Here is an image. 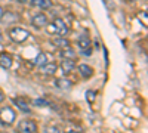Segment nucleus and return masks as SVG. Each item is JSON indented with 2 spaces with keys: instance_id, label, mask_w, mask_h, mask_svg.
Wrapping results in <instances>:
<instances>
[{
  "instance_id": "nucleus-3",
  "label": "nucleus",
  "mask_w": 148,
  "mask_h": 133,
  "mask_svg": "<svg viewBox=\"0 0 148 133\" xmlns=\"http://www.w3.org/2000/svg\"><path fill=\"white\" fill-rule=\"evenodd\" d=\"M19 21V15L15 12H3L0 15V22L5 24V25H12V24H16Z\"/></svg>"
},
{
  "instance_id": "nucleus-13",
  "label": "nucleus",
  "mask_w": 148,
  "mask_h": 133,
  "mask_svg": "<svg viewBox=\"0 0 148 133\" xmlns=\"http://www.w3.org/2000/svg\"><path fill=\"white\" fill-rule=\"evenodd\" d=\"M79 71H80V74H82L83 78H89V77H92V74H93V68L89 67L88 64L79 65Z\"/></svg>"
},
{
  "instance_id": "nucleus-1",
  "label": "nucleus",
  "mask_w": 148,
  "mask_h": 133,
  "mask_svg": "<svg viewBox=\"0 0 148 133\" xmlns=\"http://www.w3.org/2000/svg\"><path fill=\"white\" fill-rule=\"evenodd\" d=\"M16 120V111L10 106L0 108V123L3 126H12Z\"/></svg>"
},
{
  "instance_id": "nucleus-8",
  "label": "nucleus",
  "mask_w": 148,
  "mask_h": 133,
  "mask_svg": "<svg viewBox=\"0 0 148 133\" xmlns=\"http://www.w3.org/2000/svg\"><path fill=\"white\" fill-rule=\"evenodd\" d=\"M74 68H76V62H74V59L64 58V61L61 62V70L64 71V74H70Z\"/></svg>"
},
{
  "instance_id": "nucleus-14",
  "label": "nucleus",
  "mask_w": 148,
  "mask_h": 133,
  "mask_svg": "<svg viewBox=\"0 0 148 133\" xmlns=\"http://www.w3.org/2000/svg\"><path fill=\"white\" fill-rule=\"evenodd\" d=\"M59 55L62 56V59L64 58H67V59H74V58H76V52H74V49H71L70 46L62 47V50L59 52Z\"/></svg>"
},
{
  "instance_id": "nucleus-7",
  "label": "nucleus",
  "mask_w": 148,
  "mask_h": 133,
  "mask_svg": "<svg viewBox=\"0 0 148 133\" xmlns=\"http://www.w3.org/2000/svg\"><path fill=\"white\" fill-rule=\"evenodd\" d=\"M12 64H14V58H12V55L3 52L0 53V67L5 68V70H9L12 67Z\"/></svg>"
},
{
  "instance_id": "nucleus-23",
  "label": "nucleus",
  "mask_w": 148,
  "mask_h": 133,
  "mask_svg": "<svg viewBox=\"0 0 148 133\" xmlns=\"http://www.w3.org/2000/svg\"><path fill=\"white\" fill-rule=\"evenodd\" d=\"M3 14V9H2V6H0V15H2Z\"/></svg>"
},
{
  "instance_id": "nucleus-6",
  "label": "nucleus",
  "mask_w": 148,
  "mask_h": 133,
  "mask_svg": "<svg viewBox=\"0 0 148 133\" xmlns=\"http://www.w3.org/2000/svg\"><path fill=\"white\" fill-rule=\"evenodd\" d=\"M31 24L34 27H37V28H42V27H45L47 24V16L45 14H36L33 16V19H31Z\"/></svg>"
},
{
  "instance_id": "nucleus-20",
  "label": "nucleus",
  "mask_w": 148,
  "mask_h": 133,
  "mask_svg": "<svg viewBox=\"0 0 148 133\" xmlns=\"http://www.w3.org/2000/svg\"><path fill=\"white\" fill-rule=\"evenodd\" d=\"M3 99H5V96H3V92H2V90H0V102H2Z\"/></svg>"
},
{
  "instance_id": "nucleus-12",
  "label": "nucleus",
  "mask_w": 148,
  "mask_h": 133,
  "mask_svg": "<svg viewBox=\"0 0 148 133\" xmlns=\"http://www.w3.org/2000/svg\"><path fill=\"white\" fill-rule=\"evenodd\" d=\"M52 44L56 46V47H59V49H62V47L70 46V42L64 37V35H58V37H53L52 39Z\"/></svg>"
},
{
  "instance_id": "nucleus-9",
  "label": "nucleus",
  "mask_w": 148,
  "mask_h": 133,
  "mask_svg": "<svg viewBox=\"0 0 148 133\" xmlns=\"http://www.w3.org/2000/svg\"><path fill=\"white\" fill-rule=\"evenodd\" d=\"M14 104L19 108L21 111H24L25 114H30L31 113V110H30V106H28V102L24 99V98H15L14 99Z\"/></svg>"
},
{
  "instance_id": "nucleus-11",
  "label": "nucleus",
  "mask_w": 148,
  "mask_h": 133,
  "mask_svg": "<svg viewBox=\"0 0 148 133\" xmlns=\"http://www.w3.org/2000/svg\"><path fill=\"white\" fill-rule=\"evenodd\" d=\"M31 5H33L34 8L45 9V10H47V9L52 8V2H51V0H31Z\"/></svg>"
},
{
  "instance_id": "nucleus-10",
  "label": "nucleus",
  "mask_w": 148,
  "mask_h": 133,
  "mask_svg": "<svg viewBox=\"0 0 148 133\" xmlns=\"http://www.w3.org/2000/svg\"><path fill=\"white\" fill-rule=\"evenodd\" d=\"M40 71L43 72L45 76H53L55 72H56V65L52 64V62H46L40 67Z\"/></svg>"
},
{
  "instance_id": "nucleus-4",
  "label": "nucleus",
  "mask_w": 148,
  "mask_h": 133,
  "mask_svg": "<svg viewBox=\"0 0 148 133\" xmlns=\"http://www.w3.org/2000/svg\"><path fill=\"white\" fill-rule=\"evenodd\" d=\"M52 28H53V31H55L58 35H67V34H68V27L65 25V22H64L62 19H59V18L53 19Z\"/></svg>"
},
{
  "instance_id": "nucleus-21",
  "label": "nucleus",
  "mask_w": 148,
  "mask_h": 133,
  "mask_svg": "<svg viewBox=\"0 0 148 133\" xmlns=\"http://www.w3.org/2000/svg\"><path fill=\"white\" fill-rule=\"evenodd\" d=\"M2 42H3V34L0 33V43H2Z\"/></svg>"
},
{
  "instance_id": "nucleus-5",
  "label": "nucleus",
  "mask_w": 148,
  "mask_h": 133,
  "mask_svg": "<svg viewBox=\"0 0 148 133\" xmlns=\"http://www.w3.org/2000/svg\"><path fill=\"white\" fill-rule=\"evenodd\" d=\"M18 132H25V133H34L37 132V124L31 120H24L18 124Z\"/></svg>"
},
{
  "instance_id": "nucleus-19",
  "label": "nucleus",
  "mask_w": 148,
  "mask_h": 133,
  "mask_svg": "<svg viewBox=\"0 0 148 133\" xmlns=\"http://www.w3.org/2000/svg\"><path fill=\"white\" fill-rule=\"evenodd\" d=\"M34 105H37V106H47L49 102L40 98V99H34Z\"/></svg>"
},
{
  "instance_id": "nucleus-15",
  "label": "nucleus",
  "mask_w": 148,
  "mask_h": 133,
  "mask_svg": "<svg viewBox=\"0 0 148 133\" xmlns=\"http://www.w3.org/2000/svg\"><path fill=\"white\" fill-rule=\"evenodd\" d=\"M55 84H56L58 89H62V90H67V89L71 87V81L67 80V78H58Z\"/></svg>"
},
{
  "instance_id": "nucleus-18",
  "label": "nucleus",
  "mask_w": 148,
  "mask_h": 133,
  "mask_svg": "<svg viewBox=\"0 0 148 133\" xmlns=\"http://www.w3.org/2000/svg\"><path fill=\"white\" fill-rule=\"evenodd\" d=\"M86 96H88V102L93 104V101H95V92L93 90H88V92H86Z\"/></svg>"
},
{
  "instance_id": "nucleus-17",
  "label": "nucleus",
  "mask_w": 148,
  "mask_h": 133,
  "mask_svg": "<svg viewBox=\"0 0 148 133\" xmlns=\"http://www.w3.org/2000/svg\"><path fill=\"white\" fill-rule=\"evenodd\" d=\"M47 62V56L45 55V53H39V56L36 58V65L37 67H42L43 64H46Z\"/></svg>"
},
{
  "instance_id": "nucleus-16",
  "label": "nucleus",
  "mask_w": 148,
  "mask_h": 133,
  "mask_svg": "<svg viewBox=\"0 0 148 133\" xmlns=\"http://www.w3.org/2000/svg\"><path fill=\"white\" fill-rule=\"evenodd\" d=\"M79 46L82 47V49H89L90 47V39L88 37V35H82V37L79 39Z\"/></svg>"
},
{
  "instance_id": "nucleus-2",
  "label": "nucleus",
  "mask_w": 148,
  "mask_h": 133,
  "mask_svg": "<svg viewBox=\"0 0 148 133\" xmlns=\"http://www.w3.org/2000/svg\"><path fill=\"white\" fill-rule=\"evenodd\" d=\"M9 37L12 42L15 43H24L27 42L28 37H30V31L25 30V28H21V27H15L9 31Z\"/></svg>"
},
{
  "instance_id": "nucleus-22",
  "label": "nucleus",
  "mask_w": 148,
  "mask_h": 133,
  "mask_svg": "<svg viewBox=\"0 0 148 133\" xmlns=\"http://www.w3.org/2000/svg\"><path fill=\"white\" fill-rule=\"evenodd\" d=\"M16 2H19V3H25L27 0H16Z\"/></svg>"
}]
</instances>
